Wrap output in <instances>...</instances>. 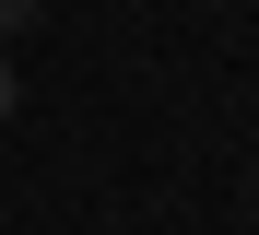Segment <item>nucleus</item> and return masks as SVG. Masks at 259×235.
I'll list each match as a JSON object with an SVG mask.
<instances>
[{
  "label": "nucleus",
  "instance_id": "obj_3",
  "mask_svg": "<svg viewBox=\"0 0 259 235\" xmlns=\"http://www.w3.org/2000/svg\"><path fill=\"white\" fill-rule=\"evenodd\" d=\"M247 235H259V212H247Z\"/></svg>",
  "mask_w": 259,
  "mask_h": 235
},
{
  "label": "nucleus",
  "instance_id": "obj_2",
  "mask_svg": "<svg viewBox=\"0 0 259 235\" xmlns=\"http://www.w3.org/2000/svg\"><path fill=\"white\" fill-rule=\"evenodd\" d=\"M12 106H24V82H12V47H0V129H12Z\"/></svg>",
  "mask_w": 259,
  "mask_h": 235
},
{
  "label": "nucleus",
  "instance_id": "obj_1",
  "mask_svg": "<svg viewBox=\"0 0 259 235\" xmlns=\"http://www.w3.org/2000/svg\"><path fill=\"white\" fill-rule=\"evenodd\" d=\"M24 24H48V0H0V47H12Z\"/></svg>",
  "mask_w": 259,
  "mask_h": 235
}]
</instances>
